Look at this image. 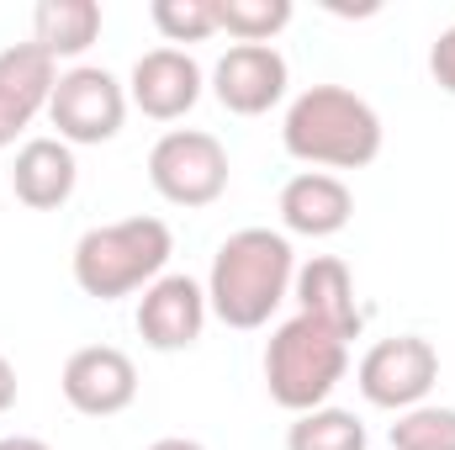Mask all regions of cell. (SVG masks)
<instances>
[{
	"instance_id": "1",
	"label": "cell",
	"mask_w": 455,
	"mask_h": 450,
	"mask_svg": "<svg viewBox=\"0 0 455 450\" xmlns=\"http://www.w3.org/2000/svg\"><path fill=\"white\" fill-rule=\"evenodd\" d=\"M297 249L275 228H238L228 233L207 270V308L228 329H265L270 313L291 297Z\"/></svg>"
},
{
	"instance_id": "20",
	"label": "cell",
	"mask_w": 455,
	"mask_h": 450,
	"mask_svg": "<svg viewBox=\"0 0 455 450\" xmlns=\"http://www.w3.org/2000/svg\"><path fill=\"white\" fill-rule=\"evenodd\" d=\"M148 21L164 43H207L218 32V0H154Z\"/></svg>"
},
{
	"instance_id": "12",
	"label": "cell",
	"mask_w": 455,
	"mask_h": 450,
	"mask_svg": "<svg viewBox=\"0 0 455 450\" xmlns=\"http://www.w3.org/2000/svg\"><path fill=\"white\" fill-rule=\"evenodd\" d=\"M59 85V64L37 48V43H16L0 53V149H11L37 112H48Z\"/></svg>"
},
{
	"instance_id": "24",
	"label": "cell",
	"mask_w": 455,
	"mask_h": 450,
	"mask_svg": "<svg viewBox=\"0 0 455 450\" xmlns=\"http://www.w3.org/2000/svg\"><path fill=\"white\" fill-rule=\"evenodd\" d=\"M0 450H53V446H48V440H32V435H5Z\"/></svg>"
},
{
	"instance_id": "13",
	"label": "cell",
	"mask_w": 455,
	"mask_h": 450,
	"mask_svg": "<svg viewBox=\"0 0 455 450\" xmlns=\"http://www.w3.org/2000/svg\"><path fill=\"white\" fill-rule=\"evenodd\" d=\"M286 233H302V238H334L349 228L355 218V191L344 186L339 175L329 170H302L281 186V202H275Z\"/></svg>"
},
{
	"instance_id": "9",
	"label": "cell",
	"mask_w": 455,
	"mask_h": 450,
	"mask_svg": "<svg viewBox=\"0 0 455 450\" xmlns=\"http://www.w3.org/2000/svg\"><path fill=\"white\" fill-rule=\"evenodd\" d=\"M286 59L275 43H233L212 64V96L233 117H265L286 96Z\"/></svg>"
},
{
	"instance_id": "7",
	"label": "cell",
	"mask_w": 455,
	"mask_h": 450,
	"mask_svg": "<svg viewBox=\"0 0 455 450\" xmlns=\"http://www.w3.org/2000/svg\"><path fill=\"white\" fill-rule=\"evenodd\" d=\"M355 382H360V398L371 408H392V414H408L419 408L435 382H440V350L424 334H397V339H376L360 366H355Z\"/></svg>"
},
{
	"instance_id": "18",
	"label": "cell",
	"mask_w": 455,
	"mask_h": 450,
	"mask_svg": "<svg viewBox=\"0 0 455 450\" xmlns=\"http://www.w3.org/2000/svg\"><path fill=\"white\" fill-rule=\"evenodd\" d=\"M291 16V0H218V32L233 43H275Z\"/></svg>"
},
{
	"instance_id": "15",
	"label": "cell",
	"mask_w": 455,
	"mask_h": 450,
	"mask_svg": "<svg viewBox=\"0 0 455 450\" xmlns=\"http://www.w3.org/2000/svg\"><path fill=\"white\" fill-rule=\"evenodd\" d=\"M291 297H297V313L329 324L344 339H360V329H365V313L355 302V276L339 254H313L307 265H297Z\"/></svg>"
},
{
	"instance_id": "6",
	"label": "cell",
	"mask_w": 455,
	"mask_h": 450,
	"mask_svg": "<svg viewBox=\"0 0 455 450\" xmlns=\"http://www.w3.org/2000/svg\"><path fill=\"white\" fill-rule=\"evenodd\" d=\"M127 85L116 80L112 69L101 64H75V69H59V85H53V101H48V122L59 127V138L75 149V143H112L127 122Z\"/></svg>"
},
{
	"instance_id": "11",
	"label": "cell",
	"mask_w": 455,
	"mask_h": 450,
	"mask_svg": "<svg viewBox=\"0 0 455 450\" xmlns=\"http://www.w3.org/2000/svg\"><path fill=\"white\" fill-rule=\"evenodd\" d=\"M207 75L186 48H148L127 75V101L154 122H180L202 101Z\"/></svg>"
},
{
	"instance_id": "3",
	"label": "cell",
	"mask_w": 455,
	"mask_h": 450,
	"mask_svg": "<svg viewBox=\"0 0 455 450\" xmlns=\"http://www.w3.org/2000/svg\"><path fill=\"white\" fill-rule=\"evenodd\" d=\"M170 254H175V233L164 218H122V223L85 228L69 254V270L85 297L116 302V297L148 292L164 276Z\"/></svg>"
},
{
	"instance_id": "8",
	"label": "cell",
	"mask_w": 455,
	"mask_h": 450,
	"mask_svg": "<svg viewBox=\"0 0 455 450\" xmlns=\"http://www.w3.org/2000/svg\"><path fill=\"white\" fill-rule=\"evenodd\" d=\"M59 387H64V403H69L75 414H85V419H112L122 408H132V398H138V366H132V355L116 350V344H85V350H75V355L64 360Z\"/></svg>"
},
{
	"instance_id": "21",
	"label": "cell",
	"mask_w": 455,
	"mask_h": 450,
	"mask_svg": "<svg viewBox=\"0 0 455 450\" xmlns=\"http://www.w3.org/2000/svg\"><path fill=\"white\" fill-rule=\"evenodd\" d=\"M429 75H435L440 91L455 96V27H445V32L435 37V48H429Z\"/></svg>"
},
{
	"instance_id": "17",
	"label": "cell",
	"mask_w": 455,
	"mask_h": 450,
	"mask_svg": "<svg viewBox=\"0 0 455 450\" xmlns=\"http://www.w3.org/2000/svg\"><path fill=\"white\" fill-rule=\"evenodd\" d=\"M371 435L365 424L349 414V408H313V414H297L291 430H286V450H365Z\"/></svg>"
},
{
	"instance_id": "19",
	"label": "cell",
	"mask_w": 455,
	"mask_h": 450,
	"mask_svg": "<svg viewBox=\"0 0 455 450\" xmlns=\"http://www.w3.org/2000/svg\"><path fill=\"white\" fill-rule=\"evenodd\" d=\"M387 440H392V450H455V408L419 403V408L397 414Z\"/></svg>"
},
{
	"instance_id": "4",
	"label": "cell",
	"mask_w": 455,
	"mask_h": 450,
	"mask_svg": "<svg viewBox=\"0 0 455 450\" xmlns=\"http://www.w3.org/2000/svg\"><path fill=\"white\" fill-rule=\"evenodd\" d=\"M349 371V339L297 313L265 339V392L286 414H313L334 398Z\"/></svg>"
},
{
	"instance_id": "14",
	"label": "cell",
	"mask_w": 455,
	"mask_h": 450,
	"mask_svg": "<svg viewBox=\"0 0 455 450\" xmlns=\"http://www.w3.org/2000/svg\"><path fill=\"white\" fill-rule=\"evenodd\" d=\"M80 186V165H75V149L64 138H27L16 149V165H11V191L21 207L32 213H59Z\"/></svg>"
},
{
	"instance_id": "2",
	"label": "cell",
	"mask_w": 455,
	"mask_h": 450,
	"mask_svg": "<svg viewBox=\"0 0 455 450\" xmlns=\"http://www.w3.org/2000/svg\"><path fill=\"white\" fill-rule=\"evenodd\" d=\"M381 117L365 96L344 85H307L281 122V143L291 159L313 170H365L381 154Z\"/></svg>"
},
{
	"instance_id": "5",
	"label": "cell",
	"mask_w": 455,
	"mask_h": 450,
	"mask_svg": "<svg viewBox=\"0 0 455 450\" xmlns=\"http://www.w3.org/2000/svg\"><path fill=\"white\" fill-rule=\"evenodd\" d=\"M148 186L170 207H212L228 191V149L202 127H170L148 149Z\"/></svg>"
},
{
	"instance_id": "10",
	"label": "cell",
	"mask_w": 455,
	"mask_h": 450,
	"mask_svg": "<svg viewBox=\"0 0 455 450\" xmlns=\"http://www.w3.org/2000/svg\"><path fill=\"white\" fill-rule=\"evenodd\" d=\"M207 286L191 281V276H159L143 297H138V339L159 355H175V350H191L202 329H207Z\"/></svg>"
},
{
	"instance_id": "16",
	"label": "cell",
	"mask_w": 455,
	"mask_h": 450,
	"mask_svg": "<svg viewBox=\"0 0 455 450\" xmlns=\"http://www.w3.org/2000/svg\"><path fill=\"white\" fill-rule=\"evenodd\" d=\"M101 5L96 0H43L32 11V43L59 64V59H80L96 37H101Z\"/></svg>"
},
{
	"instance_id": "23",
	"label": "cell",
	"mask_w": 455,
	"mask_h": 450,
	"mask_svg": "<svg viewBox=\"0 0 455 450\" xmlns=\"http://www.w3.org/2000/svg\"><path fill=\"white\" fill-rule=\"evenodd\" d=\"M143 450H207L202 440H186V435H164V440H154V446H143Z\"/></svg>"
},
{
	"instance_id": "22",
	"label": "cell",
	"mask_w": 455,
	"mask_h": 450,
	"mask_svg": "<svg viewBox=\"0 0 455 450\" xmlns=\"http://www.w3.org/2000/svg\"><path fill=\"white\" fill-rule=\"evenodd\" d=\"M16 408V366L0 355V414H11Z\"/></svg>"
}]
</instances>
